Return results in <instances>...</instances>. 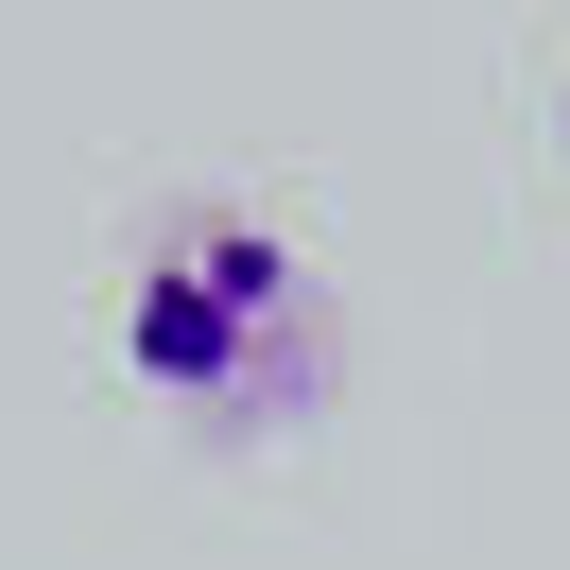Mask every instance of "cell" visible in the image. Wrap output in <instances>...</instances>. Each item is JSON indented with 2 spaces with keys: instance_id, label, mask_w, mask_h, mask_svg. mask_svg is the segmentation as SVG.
<instances>
[{
  "instance_id": "6da1fadb",
  "label": "cell",
  "mask_w": 570,
  "mask_h": 570,
  "mask_svg": "<svg viewBox=\"0 0 570 570\" xmlns=\"http://www.w3.org/2000/svg\"><path fill=\"white\" fill-rule=\"evenodd\" d=\"M294 312H312V259L259 208H174L139 243V294H121V363L156 397H190V415H243L294 363Z\"/></svg>"
}]
</instances>
